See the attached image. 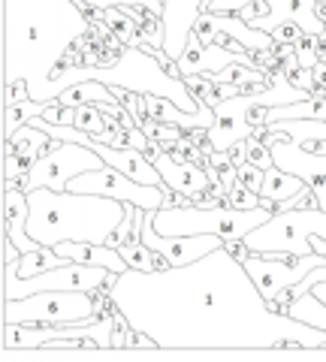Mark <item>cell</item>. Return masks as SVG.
<instances>
[{
    "instance_id": "1",
    "label": "cell",
    "mask_w": 326,
    "mask_h": 362,
    "mask_svg": "<svg viewBox=\"0 0 326 362\" xmlns=\"http://www.w3.org/2000/svg\"><path fill=\"white\" fill-rule=\"evenodd\" d=\"M112 302L163 350H326V329L269 308L227 245L187 266L121 272Z\"/></svg>"
},
{
    "instance_id": "2",
    "label": "cell",
    "mask_w": 326,
    "mask_h": 362,
    "mask_svg": "<svg viewBox=\"0 0 326 362\" xmlns=\"http://www.w3.org/2000/svg\"><path fill=\"white\" fill-rule=\"evenodd\" d=\"M76 0H4V88L28 82L30 97L94 30Z\"/></svg>"
},
{
    "instance_id": "3",
    "label": "cell",
    "mask_w": 326,
    "mask_h": 362,
    "mask_svg": "<svg viewBox=\"0 0 326 362\" xmlns=\"http://www.w3.org/2000/svg\"><path fill=\"white\" fill-rule=\"evenodd\" d=\"M30 214L28 233L40 245H61V242H100L109 245L118 223L124 221V202L82 194V190H52L33 187L28 190Z\"/></svg>"
},
{
    "instance_id": "4",
    "label": "cell",
    "mask_w": 326,
    "mask_h": 362,
    "mask_svg": "<svg viewBox=\"0 0 326 362\" xmlns=\"http://www.w3.org/2000/svg\"><path fill=\"white\" fill-rule=\"evenodd\" d=\"M112 311V290H40L25 299L4 302V323H91Z\"/></svg>"
},
{
    "instance_id": "5",
    "label": "cell",
    "mask_w": 326,
    "mask_h": 362,
    "mask_svg": "<svg viewBox=\"0 0 326 362\" xmlns=\"http://www.w3.org/2000/svg\"><path fill=\"white\" fill-rule=\"evenodd\" d=\"M275 211H269L263 206L257 209H233V206H163L157 209L154 218V230L163 235H199V233H211L221 235L223 242H239L245 239L251 230H257L260 223H266Z\"/></svg>"
},
{
    "instance_id": "6",
    "label": "cell",
    "mask_w": 326,
    "mask_h": 362,
    "mask_svg": "<svg viewBox=\"0 0 326 362\" xmlns=\"http://www.w3.org/2000/svg\"><path fill=\"white\" fill-rule=\"evenodd\" d=\"M311 235L326 239V209H287L275 211L266 223L245 235V242L254 254L269 251H287L296 257L314 254L311 251Z\"/></svg>"
},
{
    "instance_id": "7",
    "label": "cell",
    "mask_w": 326,
    "mask_h": 362,
    "mask_svg": "<svg viewBox=\"0 0 326 362\" xmlns=\"http://www.w3.org/2000/svg\"><path fill=\"white\" fill-rule=\"evenodd\" d=\"M112 275V269L106 266H85V263H66L46 269L33 278H18L16 269L4 263V302L9 299H25L30 293H40V290H88V293H97L100 287H106V281Z\"/></svg>"
},
{
    "instance_id": "8",
    "label": "cell",
    "mask_w": 326,
    "mask_h": 362,
    "mask_svg": "<svg viewBox=\"0 0 326 362\" xmlns=\"http://www.w3.org/2000/svg\"><path fill=\"white\" fill-rule=\"evenodd\" d=\"M106 166V160L100 157L94 148H88L82 142H61L54 139V145L30 166V173L21 181L25 190L33 187H52V190H66V185L88 173V169H100Z\"/></svg>"
},
{
    "instance_id": "9",
    "label": "cell",
    "mask_w": 326,
    "mask_h": 362,
    "mask_svg": "<svg viewBox=\"0 0 326 362\" xmlns=\"http://www.w3.org/2000/svg\"><path fill=\"white\" fill-rule=\"evenodd\" d=\"M323 263H326V257H320V254L296 257L287 251H269V254H251L245 259V269H248V275L254 278V284L260 287L263 296L272 302L281 290L296 287L302 278L311 275V272Z\"/></svg>"
},
{
    "instance_id": "10",
    "label": "cell",
    "mask_w": 326,
    "mask_h": 362,
    "mask_svg": "<svg viewBox=\"0 0 326 362\" xmlns=\"http://www.w3.org/2000/svg\"><path fill=\"white\" fill-rule=\"evenodd\" d=\"M263 142L272 148L275 163L281 169H287V173L299 175L305 185H311L314 194L320 197V209H326V154L302 148L296 139H290L287 133H278V130H269L263 136Z\"/></svg>"
},
{
    "instance_id": "11",
    "label": "cell",
    "mask_w": 326,
    "mask_h": 362,
    "mask_svg": "<svg viewBox=\"0 0 326 362\" xmlns=\"http://www.w3.org/2000/svg\"><path fill=\"white\" fill-rule=\"evenodd\" d=\"M154 211H145L142 218V235L139 239L151 247V251H161L166 259H170L173 266H187L194 263V259L206 257L211 251H218L227 242L221 239V235H211V233H199V235H163L154 230Z\"/></svg>"
},
{
    "instance_id": "12",
    "label": "cell",
    "mask_w": 326,
    "mask_h": 362,
    "mask_svg": "<svg viewBox=\"0 0 326 362\" xmlns=\"http://www.w3.org/2000/svg\"><path fill=\"white\" fill-rule=\"evenodd\" d=\"M178 73L185 76H211V73H221L227 70L230 64H248V66H260L257 64V54L251 52H233L227 45H218V42H202L194 30L187 37L185 52L178 54Z\"/></svg>"
},
{
    "instance_id": "13",
    "label": "cell",
    "mask_w": 326,
    "mask_h": 362,
    "mask_svg": "<svg viewBox=\"0 0 326 362\" xmlns=\"http://www.w3.org/2000/svg\"><path fill=\"white\" fill-rule=\"evenodd\" d=\"M266 4H269V13L257 16L251 21L254 28L272 33L284 21H299L305 37H323L326 33V21L318 13V0H266Z\"/></svg>"
},
{
    "instance_id": "14",
    "label": "cell",
    "mask_w": 326,
    "mask_h": 362,
    "mask_svg": "<svg viewBox=\"0 0 326 362\" xmlns=\"http://www.w3.org/2000/svg\"><path fill=\"white\" fill-rule=\"evenodd\" d=\"M154 166L161 169L163 185L173 187L175 194L190 197V202H194V206L211 190V178H209V173H206V166H202V163L175 160L170 151H161V154L154 157Z\"/></svg>"
},
{
    "instance_id": "15",
    "label": "cell",
    "mask_w": 326,
    "mask_h": 362,
    "mask_svg": "<svg viewBox=\"0 0 326 362\" xmlns=\"http://www.w3.org/2000/svg\"><path fill=\"white\" fill-rule=\"evenodd\" d=\"M202 13V0H166L163 9V25H166V54L178 61V54L185 52L187 37L194 30L197 18Z\"/></svg>"
},
{
    "instance_id": "16",
    "label": "cell",
    "mask_w": 326,
    "mask_h": 362,
    "mask_svg": "<svg viewBox=\"0 0 326 362\" xmlns=\"http://www.w3.org/2000/svg\"><path fill=\"white\" fill-rule=\"evenodd\" d=\"M54 251L61 257L73 259V263H85V266H106L112 272H127V259L121 257L118 247L112 245H100V242H61L54 245Z\"/></svg>"
},
{
    "instance_id": "17",
    "label": "cell",
    "mask_w": 326,
    "mask_h": 362,
    "mask_svg": "<svg viewBox=\"0 0 326 362\" xmlns=\"http://www.w3.org/2000/svg\"><path fill=\"white\" fill-rule=\"evenodd\" d=\"M54 145L52 136L37 127V124H21V127L13 133V139H4V154L13 151L16 157H21V160H30V163H37L42 154H46L49 148Z\"/></svg>"
},
{
    "instance_id": "18",
    "label": "cell",
    "mask_w": 326,
    "mask_h": 362,
    "mask_svg": "<svg viewBox=\"0 0 326 362\" xmlns=\"http://www.w3.org/2000/svg\"><path fill=\"white\" fill-rule=\"evenodd\" d=\"M305 187V181H302L299 175L287 173V169H281L278 163L266 169V181H263V190L260 197H266L269 202H275V211H278V202L290 199L293 194H299V190Z\"/></svg>"
},
{
    "instance_id": "19",
    "label": "cell",
    "mask_w": 326,
    "mask_h": 362,
    "mask_svg": "<svg viewBox=\"0 0 326 362\" xmlns=\"http://www.w3.org/2000/svg\"><path fill=\"white\" fill-rule=\"evenodd\" d=\"M66 263V257H61L54 247L49 245H42L40 251H30V254H21L16 263H9L16 269V275L18 278H33V275H40V272H46V269H54V266H61Z\"/></svg>"
},
{
    "instance_id": "20",
    "label": "cell",
    "mask_w": 326,
    "mask_h": 362,
    "mask_svg": "<svg viewBox=\"0 0 326 362\" xmlns=\"http://www.w3.org/2000/svg\"><path fill=\"white\" fill-rule=\"evenodd\" d=\"M290 314L296 317V320L302 323H311V326H320V329H326V305L314 296V293H302V296H296L293 302H290Z\"/></svg>"
},
{
    "instance_id": "21",
    "label": "cell",
    "mask_w": 326,
    "mask_h": 362,
    "mask_svg": "<svg viewBox=\"0 0 326 362\" xmlns=\"http://www.w3.org/2000/svg\"><path fill=\"white\" fill-rule=\"evenodd\" d=\"M139 127L149 133V139H157V142H178L185 136V130L182 127H175V124H166V121H161V118H145Z\"/></svg>"
},
{
    "instance_id": "22",
    "label": "cell",
    "mask_w": 326,
    "mask_h": 362,
    "mask_svg": "<svg viewBox=\"0 0 326 362\" xmlns=\"http://www.w3.org/2000/svg\"><path fill=\"white\" fill-rule=\"evenodd\" d=\"M227 206H233V209H257L260 206V194H254V190L239 178L227 190Z\"/></svg>"
},
{
    "instance_id": "23",
    "label": "cell",
    "mask_w": 326,
    "mask_h": 362,
    "mask_svg": "<svg viewBox=\"0 0 326 362\" xmlns=\"http://www.w3.org/2000/svg\"><path fill=\"white\" fill-rule=\"evenodd\" d=\"M248 160L257 163L260 169H269V166H275V157H272V148L260 139V136H248Z\"/></svg>"
},
{
    "instance_id": "24",
    "label": "cell",
    "mask_w": 326,
    "mask_h": 362,
    "mask_svg": "<svg viewBox=\"0 0 326 362\" xmlns=\"http://www.w3.org/2000/svg\"><path fill=\"white\" fill-rule=\"evenodd\" d=\"M239 178L254 190V194H260V190H263V181H266V169H260L257 163L248 160V163L239 166Z\"/></svg>"
},
{
    "instance_id": "25",
    "label": "cell",
    "mask_w": 326,
    "mask_h": 362,
    "mask_svg": "<svg viewBox=\"0 0 326 362\" xmlns=\"http://www.w3.org/2000/svg\"><path fill=\"white\" fill-rule=\"evenodd\" d=\"M272 37H275V42H293V45H299L302 40H305V30H302L299 21H284V25H278L272 30Z\"/></svg>"
},
{
    "instance_id": "26",
    "label": "cell",
    "mask_w": 326,
    "mask_h": 362,
    "mask_svg": "<svg viewBox=\"0 0 326 362\" xmlns=\"http://www.w3.org/2000/svg\"><path fill=\"white\" fill-rule=\"evenodd\" d=\"M248 4H254V0H202V9L206 13H239Z\"/></svg>"
},
{
    "instance_id": "27",
    "label": "cell",
    "mask_w": 326,
    "mask_h": 362,
    "mask_svg": "<svg viewBox=\"0 0 326 362\" xmlns=\"http://www.w3.org/2000/svg\"><path fill=\"white\" fill-rule=\"evenodd\" d=\"M287 78H290V82H293L296 88L311 90V94L318 90V82H314V73L308 70V66H296V70H290V73H287Z\"/></svg>"
},
{
    "instance_id": "28",
    "label": "cell",
    "mask_w": 326,
    "mask_h": 362,
    "mask_svg": "<svg viewBox=\"0 0 326 362\" xmlns=\"http://www.w3.org/2000/svg\"><path fill=\"white\" fill-rule=\"evenodd\" d=\"M266 13H269V4H266V0H254V4H248V6L239 9V16H242L245 21H254L257 16H266Z\"/></svg>"
},
{
    "instance_id": "29",
    "label": "cell",
    "mask_w": 326,
    "mask_h": 362,
    "mask_svg": "<svg viewBox=\"0 0 326 362\" xmlns=\"http://www.w3.org/2000/svg\"><path fill=\"white\" fill-rule=\"evenodd\" d=\"M230 160L235 163V166H242V163H248V142H235L233 148H230Z\"/></svg>"
},
{
    "instance_id": "30",
    "label": "cell",
    "mask_w": 326,
    "mask_h": 362,
    "mask_svg": "<svg viewBox=\"0 0 326 362\" xmlns=\"http://www.w3.org/2000/svg\"><path fill=\"white\" fill-rule=\"evenodd\" d=\"M311 293H314V296H318V299L326 305V278H323V281H318V284L311 287Z\"/></svg>"
},
{
    "instance_id": "31",
    "label": "cell",
    "mask_w": 326,
    "mask_h": 362,
    "mask_svg": "<svg viewBox=\"0 0 326 362\" xmlns=\"http://www.w3.org/2000/svg\"><path fill=\"white\" fill-rule=\"evenodd\" d=\"M323 4H326V0H323Z\"/></svg>"
}]
</instances>
